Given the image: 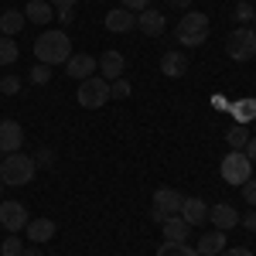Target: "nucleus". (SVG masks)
Listing matches in <instances>:
<instances>
[{"label": "nucleus", "mask_w": 256, "mask_h": 256, "mask_svg": "<svg viewBox=\"0 0 256 256\" xmlns=\"http://www.w3.org/2000/svg\"><path fill=\"white\" fill-rule=\"evenodd\" d=\"M24 20H28V18H24L20 10H4V14H0V34L14 38L20 28H24Z\"/></svg>", "instance_id": "4be33fe9"}, {"label": "nucleus", "mask_w": 256, "mask_h": 256, "mask_svg": "<svg viewBox=\"0 0 256 256\" xmlns=\"http://www.w3.org/2000/svg\"><path fill=\"white\" fill-rule=\"evenodd\" d=\"M20 256H44V253H41V250H28V246H24V250H20Z\"/></svg>", "instance_id": "a19ab883"}, {"label": "nucleus", "mask_w": 256, "mask_h": 256, "mask_svg": "<svg viewBox=\"0 0 256 256\" xmlns=\"http://www.w3.org/2000/svg\"><path fill=\"white\" fill-rule=\"evenodd\" d=\"M226 55L232 62H253L256 58V28H236V31H229Z\"/></svg>", "instance_id": "39448f33"}, {"label": "nucleus", "mask_w": 256, "mask_h": 256, "mask_svg": "<svg viewBox=\"0 0 256 256\" xmlns=\"http://www.w3.org/2000/svg\"><path fill=\"white\" fill-rule=\"evenodd\" d=\"M246 158L256 164V137H250V144H246Z\"/></svg>", "instance_id": "c9c22d12"}, {"label": "nucleus", "mask_w": 256, "mask_h": 256, "mask_svg": "<svg viewBox=\"0 0 256 256\" xmlns=\"http://www.w3.org/2000/svg\"><path fill=\"white\" fill-rule=\"evenodd\" d=\"M34 164L38 168H55V150L52 147H41L38 154H34Z\"/></svg>", "instance_id": "7c9ffc66"}, {"label": "nucleus", "mask_w": 256, "mask_h": 256, "mask_svg": "<svg viewBox=\"0 0 256 256\" xmlns=\"http://www.w3.org/2000/svg\"><path fill=\"white\" fill-rule=\"evenodd\" d=\"M126 10H134V14H140V10H147L150 7V0H120Z\"/></svg>", "instance_id": "473e14b6"}, {"label": "nucleus", "mask_w": 256, "mask_h": 256, "mask_svg": "<svg viewBox=\"0 0 256 256\" xmlns=\"http://www.w3.org/2000/svg\"><path fill=\"white\" fill-rule=\"evenodd\" d=\"M218 174H222V181L226 184H246L250 178H253V160L246 158V150H229L226 158H222V164H218Z\"/></svg>", "instance_id": "20e7f679"}, {"label": "nucleus", "mask_w": 256, "mask_h": 256, "mask_svg": "<svg viewBox=\"0 0 256 256\" xmlns=\"http://www.w3.org/2000/svg\"><path fill=\"white\" fill-rule=\"evenodd\" d=\"M181 205H184V195L174 192V188H158V192H154V208L164 212V216H178Z\"/></svg>", "instance_id": "9d476101"}, {"label": "nucleus", "mask_w": 256, "mask_h": 256, "mask_svg": "<svg viewBox=\"0 0 256 256\" xmlns=\"http://www.w3.org/2000/svg\"><path fill=\"white\" fill-rule=\"evenodd\" d=\"M130 96V82L126 79H113L110 82V99H126Z\"/></svg>", "instance_id": "cd10ccee"}, {"label": "nucleus", "mask_w": 256, "mask_h": 256, "mask_svg": "<svg viewBox=\"0 0 256 256\" xmlns=\"http://www.w3.org/2000/svg\"><path fill=\"white\" fill-rule=\"evenodd\" d=\"M24 144V130L18 120H0V154H14Z\"/></svg>", "instance_id": "0eeeda50"}, {"label": "nucleus", "mask_w": 256, "mask_h": 256, "mask_svg": "<svg viewBox=\"0 0 256 256\" xmlns=\"http://www.w3.org/2000/svg\"><path fill=\"white\" fill-rule=\"evenodd\" d=\"M174 38H178V44H184V48H198V44H205V41H208V14H202V10H188L184 18L178 20Z\"/></svg>", "instance_id": "7ed1b4c3"}, {"label": "nucleus", "mask_w": 256, "mask_h": 256, "mask_svg": "<svg viewBox=\"0 0 256 256\" xmlns=\"http://www.w3.org/2000/svg\"><path fill=\"white\" fill-rule=\"evenodd\" d=\"M28 239H31V242H48V239H55V218H28Z\"/></svg>", "instance_id": "a211bd4d"}, {"label": "nucleus", "mask_w": 256, "mask_h": 256, "mask_svg": "<svg viewBox=\"0 0 256 256\" xmlns=\"http://www.w3.org/2000/svg\"><path fill=\"white\" fill-rule=\"evenodd\" d=\"M168 4H171V7H181V10H184V7H192V0H168Z\"/></svg>", "instance_id": "ea45409f"}, {"label": "nucleus", "mask_w": 256, "mask_h": 256, "mask_svg": "<svg viewBox=\"0 0 256 256\" xmlns=\"http://www.w3.org/2000/svg\"><path fill=\"white\" fill-rule=\"evenodd\" d=\"M0 256H4V253H0Z\"/></svg>", "instance_id": "c03bdc74"}, {"label": "nucleus", "mask_w": 256, "mask_h": 256, "mask_svg": "<svg viewBox=\"0 0 256 256\" xmlns=\"http://www.w3.org/2000/svg\"><path fill=\"white\" fill-rule=\"evenodd\" d=\"M208 218L216 222V229H222V232L232 229V226H239V212L229 205V202H218L216 208H208Z\"/></svg>", "instance_id": "2eb2a0df"}, {"label": "nucleus", "mask_w": 256, "mask_h": 256, "mask_svg": "<svg viewBox=\"0 0 256 256\" xmlns=\"http://www.w3.org/2000/svg\"><path fill=\"white\" fill-rule=\"evenodd\" d=\"M24 18L31 20V24H48V20L55 18V7L48 0H28V14Z\"/></svg>", "instance_id": "aec40b11"}, {"label": "nucleus", "mask_w": 256, "mask_h": 256, "mask_svg": "<svg viewBox=\"0 0 256 256\" xmlns=\"http://www.w3.org/2000/svg\"><path fill=\"white\" fill-rule=\"evenodd\" d=\"M96 62H99V72H102V76H110V82L120 79V76H123V68H126V58H123L120 52H110V48H106Z\"/></svg>", "instance_id": "4468645a"}, {"label": "nucleus", "mask_w": 256, "mask_h": 256, "mask_svg": "<svg viewBox=\"0 0 256 256\" xmlns=\"http://www.w3.org/2000/svg\"><path fill=\"white\" fill-rule=\"evenodd\" d=\"M212 106H216V110H229V99H222V96H212Z\"/></svg>", "instance_id": "58836bf2"}, {"label": "nucleus", "mask_w": 256, "mask_h": 256, "mask_svg": "<svg viewBox=\"0 0 256 256\" xmlns=\"http://www.w3.org/2000/svg\"><path fill=\"white\" fill-rule=\"evenodd\" d=\"M218 256H253L250 253V250H242V246H239V250H222V253Z\"/></svg>", "instance_id": "e433bc0d"}, {"label": "nucleus", "mask_w": 256, "mask_h": 256, "mask_svg": "<svg viewBox=\"0 0 256 256\" xmlns=\"http://www.w3.org/2000/svg\"><path fill=\"white\" fill-rule=\"evenodd\" d=\"M0 92H4V96H18L20 92V79L18 76H4V79H0Z\"/></svg>", "instance_id": "c85d7f7f"}, {"label": "nucleus", "mask_w": 256, "mask_h": 256, "mask_svg": "<svg viewBox=\"0 0 256 256\" xmlns=\"http://www.w3.org/2000/svg\"><path fill=\"white\" fill-rule=\"evenodd\" d=\"M158 256H198V250L184 246V242H164L158 250Z\"/></svg>", "instance_id": "393cba45"}, {"label": "nucleus", "mask_w": 256, "mask_h": 256, "mask_svg": "<svg viewBox=\"0 0 256 256\" xmlns=\"http://www.w3.org/2000/svg\"><path fill=\"white\" fill-rule=\"evenodd\" d=\"M20 250H24V242H20L18 236H10V239L0 242V253H4V256H20Z\"/></svg>", "instance_id": "c756f323"}, {"label": "nucleus", "mask_w": 256, "mask_h": 256, "mask_svg": "<svg viewBox=\"0 0 256 256\" xmlns=\"http://www.w3.org/2000/svg\"><path fill=\"white\" fill-rule=\"evenodd\" d=\"M226 144H229L232 150H246V144H250V130H246L242 123H232V126L226 130Z\"/></svg>", "instance_id": "5701e85b"}, {"label": "nucleus", "mask_w": 256, "mask_h": 256, "mask_svg": "<svg viewBox=\"0 0 256 256\" xmlns=\"http://www.w3.org/2000/svg\"><path fill=\"white\" fill-rule=\"evenodd\" d=\"M58 20H62V24H72V20H76L72 7H58Z\"/></svg>", "instance_id": "72a5a7b5"}, {"label": "nucleus", "mask_w": 256, "mask_h": 256, "mask_svg": "<svg viewBox=\"0 0 256 256\" xmlns=\"http://www.w3.org/2000/svg\"><path fill=\"white\" fill-rule=\"evenodd\" d=\"M198 256H218L226 250V232L222 229H212V232H205V236L198 239Z\"/></svg>", "instance_id": "f3484780"}, {"label": "nucleus", "mask_w": 256, "mask_h": 256, "mask_svg": "<svg viewBox=\"0 0 256 256\" xmlns=\"http://www.w3.org/2000/svg\"><path fill=\"white\" fill-rule=\"evenodd\" d=\"M178 216L184 218L188 226H202L205 218H208V205L202 202V198H184V205H181V212Z\"/></svg>", "instance_id": "dca6fc26"}, {"label": "nucleus", "mask_w": 256, "mask_h": 256, "mask_svg": "<svg viewBox=\"0 0 256 256\" xmlns=\"http://www.w3.org/2000/svg\"><path fill=\"white\" fill-rule=\"evenodd\" d=\"M20 55V48H18V41L14 38H7V34H0V65H14Z\"/></svg>", "instance_id": "b1692460"}, {"label": "nucleus", "mask_w": 256, "mask_h": 256, "mask_svg": "<svg viewBox=\"0 0 256 256\" xmlns=\"http://www.w3.org/2000/svg\"><path fill=\"white\" fill-rule=\"evenodd\" d=\"M76 99H79L82 110H99V106H106V102H110V79H102V76L82 79Z\"/></svg>", "instance_id": "423d86ee"}, {"label": "nucleus", "mask_w": 256, "mask_h": 256, "mask_svg": "<svg viewBox=\"0 0 256 256\" xmlns=\"http://www.w3.org/2000/svg\"><path fill=\"white\" fill-rule=\"evenodd\" d=\"M242 198H246V202L256 208V178H250V181L242 184Z\"/></svg>", "instance_id": "2f4dec72"}, {"label": "nucleus", "mask_w": 256, "mask_h": 256, "mask_svg": "<svg viewBox=\"0 0 256 256\" xmlns=\"http://www.w3.org/2000/svg\"><path fill=\"white\" fill-rule=\"evenodd\" d=\"M34 55H38L41 65H52V68L65 65V62L72 58V38L65 31H44L34 41Z\"/></svg>", "instance_id": "f257e3e1"}, {"label": "nucleus", "mask_w": 256, "mask_h": 256, "mask_svg": "<svg viewBox=\"0 0 256 256\" xmlns=\"http://www.w3.org/2000/svg\"><path fill=\"white\" fill-rule=\"evenodd\" d=\"M96 68H99V62L92 58V55H72V58L65 62V76H72V79H89V76H96Z\"/></svg>", "instance_id": "1a4fd4ad"}, {"label": "nucleus", "mask_w": 256, "mask_h": 256, "mask_svg": "<svg viewBox=\"0 0 256 256\" xmlns=\"http://www.w3.org/2000/svg\"><path fill=\"white\" fill-rule=\"evenodd\" d=\"M0 188H4V184H0Z\"/></svg>", "instance_id": "37998d69"}, {"label": "nucleus", "mask_w": 256, "mask_h": 256, "mask_svg": "<svg viewBox=\"0 0 256 256\" xmlns=\"http://www.w3.org/2000/svg\"><path fill=\"white\" fill-rule=\"evenodd\" d=\"M48 4H52V7H55V10H58V7H76V4H79V0H48Z\"/></svg>", "instance_id": "4c0bfd02"}, {"label": "nucleus", "mask_w": 256, "mask_h": 256, "mask_svg": "<svg viewBox=\"0 0 256 256\" xmlns=\"http://www.w3.org/2000/svg\"><path fill=\"white\" fill-rule=\"evenodd\" d=\"M160 226H164V239H168V242H184L188 232H192V226H188L181 216H168Z\"/></svg>", "instance_id": "6ab92c4d"}, {"label": "nucleus", "mask_w": 256, "mask_h": 256, "mask_svg": "<svg viewBox=\"0 0 256 256\" xmlns=\"http://www.w3.org/2000/svg\"><path fill=\"white\" fill-rule=\"evenodd\" d=\"M34 171H38L34 158H31V154H20V150H14V154H7V158L0 160V181L10 184V188H24V184H31Z\"/></svg>", "instance_id": "f03ea898"}, {"label": "nucleus", "mask_w": 256, "mask_h": 256, "mask_svg": "<svg viewBox=\"0 0 256 256\" xmlns=\"http://www.w3.org/2000/svg\"><path fill=\"white\" fill-rule=\"evenodd\" d=\"M232 14H236V20H242L239 28H246V20H253L256 7H253V4H250V0H239V4H236V10H232Z\"/></svg>", "instance_id": "bb28decb"}, {"label": "nucleus", "mask_w": 256, "mask_h": 256, "mask_svg": "<svg viewBox=\"0 0 256 256\" xmlns=\"http://www.w3.org/2000/svg\"><path fill=\"white\" fill-rule=\"evenodd\" d=\"M229 110H232V120L246 126V123H253V120H256V99H253V96H246V99H236V102H232Z\"/></svg>", "instance_id": "412c9836"}, {"label": "nucleus", "mask_w": 256, "mask_h": 256, "mask_svg": "<svg viewBox=\"0 0 256 256\" xmlns=\"http://www.w3.org/2000/svg\"><path fill=\"white\" fill-rule=\"evenodd\" d=\"M253 28H256V14H253Z\"/></svg>", "instance_id": "79ce46f5"}, {"label": "nucleus", "mask_w": 256, "mask_h": 256, "mask_svg": "<svg viewBox=\"0 0 256 256\" xmlns=\"http://www.w3.org/2000/svg\"><path fill=\"white\" fill-rule=\"evenodd\" d=\"M239 222H242L246 229H253V232H256V212H246V216L239 218Z\"/></svg>", "instance_id": "f704fd0d"}, {"label": "nucleus", "mask_w": 256, "mask_h": 256, "mask_svg": "<svg viewBox=\"0 0 256 256\" xmlns=\"http://www.w3.org/2000/svg\"><path fill=\"white\" fill-rule=\"evenodd\" d=\"M106 28H110L113 34H126V31H134V28H137V14H134V10H126V7H116V10H110V14H106Z\"/></svg>", "instance_id": "9b49d317"}, {"label": "nucleus", "mask_w": 256, "mask_h": 256, "mask_svg": "<svg viewBox=\"0 0 256 256\" xmlns=\"http://www.w3.org/2000/svg\"><path fill=\"white\" fill-rule=\"evenodd\" d=\"M0 226L7 229V232H18L28 226V212H24V205L20 202H0Z\"/></svg>", "instance_id": "6e6552de"}, {"label": "nucleus", "mask_w": 256, "mask_h": 256, "mask_svg": "<svg viewBox=\"0 0 256 256\" xmlns=\"http://www.w3.org/2000/svg\"><path fill=\"white\" fill-rule=\"evenodd\" d=\"M28 79L34 82V86H48V82H52V65H34V68H31V72H28Z\"/></svg>", "instance_id": "a878e982"}, {"label": "nucleus", "mask_w": 256, "mask_h": 256, "mask_svg": "<svg viewBox=\"0 0 256 256\" xmlns=\"http://www.w3.org/2000/svg\"><path fill=\"white\" fill-rule=\"evenodd\" d=\"M137 31H144L147 38H158V34H164V14H160V10H154V7L140 10V14H137Z\"/></svg>", "instance_id": "ddd939ff"}, {"label": "nucleus", "mask_w": 256, "mask_h": 256, "mask_svg": "<svg viewBox=\"0 0 256 256\" xmlns=\"http://www.w3.org/2000/svg\"><path fill=\"white\" fill-rule=\"evenodd\" d=\"M160 72L168 76V79H181V76H188V55L184 52H164V58H160Z\"/></svg>", "instance_id": "f8f14e48"}]
</instances>
